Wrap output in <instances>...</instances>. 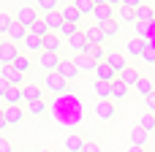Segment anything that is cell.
Returning <instances> with one entry per match:
<instances>
[{"label":"cell","instance_id":"obj_1","mask_svg":"<svg viewBox=\"0 0 155 152\" xmlns=\"http://www.w3.org/2000/svg\"><path fill=\"white\" fill-rule=\"evenodd\" d=\"M44 84H46V90H52L54 95H65L68 92V82L57 73V71H52V73H46V79H44Z\"/></svg>","mask_w":155,"mask_h":152},{"label":"cell","instance_id":"obj_2","mask_svg":"<svg viewBox=\"0 0 155 152\" xmlns=\"http://www.w3.org/2000/svg\"><path fill=\"white\" fill-rule=\"evenodd\" d=\"M93 16H95V22H98V24H106V22H112V19H114V8L109 5V0H98V5H95Z\"/></svg>","mask_w":155,"mask_h":152},{"label":"cell","instance_id":"obj_3","mask_svg":"<svg viewBox=\"0 0 155 152\" xmlns=\"http://www.w3.org/2000/svg\"><path fill=\"white\" fill-rule=\"evenodd\" d=\"M35 19H38V11H35L33 5H27V3H25V5H19V8H16V22H19V24H25L27 30L33 27V22H35Z\"/></svg>","mask_w":155,"mask_h":152},{"label":"cell","instance_id":"obj_4","mask_svg":"<svg viewBox=\"0 0 155 152\" xmlns=\"http://www.w3.org/2000/svg\"><path fill=\"white\" fill-rule=\"evenodd\" d=\"M19 57H22V54H19V49H16L11 41L0 44V63H3V65H14Z\"/></svg>","mask_w":155,"mask_h":152},{"label":"cell","instance_id":"obj_5","mask_svg":"<svg viewBox=\"0 0 155 152\" xmlns=\"http://www.w3.org/2000/svg\"><path fill=\"white\" fill-rule=\"evenodd\" d=\"M0 76H3L11 87H25V73H19L14 65H3V68H0Z\"/></svg>","mask_w":155,"mask_h":152},{"label":"cell","instance_id":"obj_6","mask_svg":"<svg viewBox=\"0 0 155 152\" xmlns=\"http://www.w3.org/2000/svg\"><path fill=\"white\" fill-rule=\"evenodd\" d=\"M68 46L76 52V54H90V49H93V44L87 41V35H84V30L79 33V35H74L71 41H68Z\"/></svg>","mask_w":155,"mask_h":152},{"label":"cell","instance_id":"obj_7","mask_svg":"<svg viewBox=\"0 0 155 152\" xmlns=\"http://www.w3.org/2000/svg\"><path fill=\"white\" fill-rule=\"evenodd\" d=\"M38 65H41L46 73H52V71H57V68H60V60H57V54H54V52H41V54H38Z\"/></svg>","mask_w":155,"mask_h":152},{"label":"cell","instance_id":"obj_8","mask_svg":"<svg viewBox=\"0 0 155 152\" xmlns=\"http://www.w3.org/2000/svg\"><path fill=\"white\" fill-rule=\"evenodd\" d=\"M60 14H63L65 24H79V19H82V11L76 8V3H65V5L60 8Z\"/></svg>","mask_w":155,"mask_h":152},{"label":"cell","instance_id":"obj_9","mask_svg":"<svg viewBox=\"0 0 155 152\" xmlns=\"http://www.w3.org/2000/svg\"><path fill=\"white\" fill-rule=\"evenodd\" d=\"M84 35H87V41H90L93 46H104V41H106L101 24H87V27H84Z\"/></svg>","mask_w":155,"mask_h":152},{"label":"cell","instance_id":"obj_10","mask_svg":"<svg viewBox=\"0 0 155 152\" xmlns=\"http://www.w3.org/2000/svg\"><path fill=\"white\" fill-rule=\"evenodd\" d=\"M114 79H120V76L112 71V65H109V63H101V65L95 68V82H106V84H112Z\"/></svg>","mask_w":155,"mask_h":152},{"label":"cell","instance_id":"obj_11","mask_svg":"<svg viewBox=\"0 0 155 152\" xmlns=\"http://www.w3.org/2000/svg\"><path fill=\"white\" fill-rule=\"evenodd\" d=\"M106 63L112 65V71H114L117 76H123V73L128 71V65H125V60H123V54H120V52H109V57H106Z\"/></svg>","mask_w":155,"mask_h":152},{"label":"cell","instance_id":"obj_12","mask_svg":"<svg viewBox=\"0 0 155 152\" xmlns=\"http://www.w3.org/2000/svg\"><path fill=\"white\" fill-rule=\"evenodd\" d=\"M22 95H25V103H27V106L44 101V90H38L35 84H25V87H22Z\"/></svg>","mask_w":155,"mask_h":152},{"label":"cell","instance_id":"obj_13","mask_svg":"<svg viewBox=\"0 0 155 152\" xmlns=\"http://www.w3.org/2000/svg\"><path fill=\"white\" fill-rule=\"evenodd\" d=\"M30 35V30L25 27V24H19V22H14V27L8 30V38H11V44H25V38Z\"/></svg>","mask_w":155,"mask_h":152},{"label":"cell","instance_id":"obj_14","mask_svg":"<svg viewBox=\"0 0 155 152\" xmlns=\"http://www.w3.org/2000/svg\"><path fill=\"white\" fill-rule=\"evenodd\" d=\"M95 117L98 120H112L114 117V103L112 101H98L95 103Z\"/></svg>","mask_w":155,"mask_h":152},{"label":"cell","instance_id":"obj_15","mask_svg":"<svg viewBox=\"0 0 155 152\" xmlns=\"http://www.w3.org/2000/svg\"><path fill=\"white\" fill-rule=\"evenodd\" d=\"M3 114H5V120H8V125H19V122L25 120V109H22V106H5Z\"/></svg>","mask_w":155,"mask_h":152},{"label":"cell","instance_id":"obj_16","mask_svg":"<svg viewBox=\"0 0 155 152\" xmlns=\"http://www.w3.org/2000/svg\"><path fill=\"white\" fill-rule=\"evenodd\" d=\"M147 141H150V133H147L144 128H139V125H136V128L131 131V147H142V150H144V147H147Z\"/></svg>","mask_w":155,"mask_h":152},{"label":"cell","instance_id":"obj_17","mask_svg":"<svg viewBox=\"0 0 155 152\" xmlns=\"http://www.w3.org/2000/svg\"><path fill=\"white\" fill-rule=\"evenodd\" d=\"M84 144H87V141H84L79 133H68V136H65V150L68 152H84Z\"/></svg>","mask_w":155,"mask_h":152},{"label":"cell","instance_id":"obj_18","mask_svg":"<svg viewBox=\"0 0 155 152\" xmlns=\"http://www.w3.org/2000/svg\"><path fill=\"white\" fill-rule=\"evenodd\" d=\"M22 46H25L30 54H41V52H44V38H38V35H33V33H30V35L25 38V44H22Z\"/></svg>","mask_w":155,"mask_h":152},{"label":"cell","instance_id":"obj_19","mask_svg":"<svg viewBox=\"0 0 155 152\" xmlns=\"http://www.w3.org/2000/svg\"><path fill=\"white\" fill-rule=\"evenodd\" d=\"M57 73L68 82V79H74L76 73H79V68H76V63L74 60H60V68H57Z\"/></svg>","mask_w":155,"mask_h":152},{"label":"cell","instance_id":"obj_20","mask_svg":"<svg viewBox=\"0 0 155 152\" xmlns=\"http://www.w3.org/2000/svg\"><path fill=\"white\" fill-rule=\"evenodd\" d=\"M128 92H131V87H128L123 79H114V82H112V101H125Z\"/></svg>","mask_w":155,"mask_h":152},{"label":"cell","instance_id":"obj_21","mask_svg":"<svg viewBox=\"0 0 155 152\" xmlns=\"http://www.w3.org/2000/svg\"><path fill=\"white\" fill-rule=\"evenodd\" d=\"M144 41H139V38H131V41H125V52L131 54V57H144Z\"/></svg>","mask_w":155,"mask_h":152},{"label":"cell","instance_id":"obj_22","mask_svg":"<svg viewBox=\"0 0 155 152\" xmlns=\"http://www.w3.org/2000/svg\"><path fill=\"white\" fill-rule=\"evenodd\" d=\"M153 16H155L153 5H147V3H142V5L136 8V22H144V24H153Z\"/></svg>","mask_w":155,"mask_h":152},{"label":"cell","instance_id":"obj_23","mask_svg":"<svg viewBox=\"0 0 155 152\" xmlns=\"http://www.w3.org/2000/svg\"><path fill=\"white\" fill-rule=\"evenodd\" d=\"M30 33H33V35H38V38H46V35H49L52 30H49V24H46V19H44V16H38V19L33 22V27H30Z\"/></svg>","mask_w":155,"mask_h":152},{"label":"cell","instance_id":"obj_24","mask_svg":"<svg viewBox=\"0 0 155 152\" xmlns=\"http://www.w3.org/2000/svg\"><path fill=\"white\" fill-rule=\"evenodd\" d=\"M93 92L98 95V101H112V84H106V82H95Z\"/></svg>","mask_w":155,"mask_h":152},{"label":"cell","instance_id":"obj_25","mask_svg":"<svg viewBox=\"0 0 155 152\" xmlns=\"http://www.w3.org/2000/svg\"><path fill=\"white\" fill-rule=\"evenodd\" d=\"M76 68H79V71H93V73H95L98 63H95L90 54H79V60H76Z\"/></svg>","mask_w":155,"mask_h":152},{"label":"cell","instance_id":"obj_26","mask_svg":"<svg viewBox=\"0 0 155 152\" xmlns=\"http://www.w3.org/2000/svg\"><path fill=\"white\" fill-rule=\"evenodd\" d=\"M57 49H60V35H57V33H49V35L44 38V52H54V54H57Z\"/></svg>","mask_w":155,"mask_h":152},{"label":"cell","instance_id":"obj_27","mask_svg":"<svg viewBox=\"0 0 155 152\" xmlns=\"http://www.w3.org/2000/svg\"><path fill=\"white\" fill-rule=\"evenodd\" d=\"M22 101H25L22 87H11V90H8V95H5V103H8V106H19Z\"/></svg>","mask_w":155,"mask_h":152},{"label":"cell","instance_id":"obj_28","mask_svg":"<svg viewBox=\"0 0 155 152\" xmlns=\"http://www.w3.org/2000/svg\"><path fill=\"white\" fill-rule=\"evenodd\" d=\"M134 90H136V92H139V95H142L144 101H147V98H150V95L155 92V87H153V82H150V79H142V82H139V84H136Z\"/></svg>","mask_w":155,"mask_h":152},{"label":"cell","instance_id":"obj_29","mask_svg":"<svg viewBox=\"0 0 155 152\" xmlns=\"http://www.w3.org/2000/svg\"><path fill=\"white\" fill-rule=\"evenodd\" d=\"M120 79H123V82H125L128 87H136V84L142 82V76H139V71H136V68H128V71H125V73H123Z\"/></svg>","mask_w":155,"mask_h":152},{"label":"cell","instance_id":"obj_30","mask_svg":"<svg viewBox=\"0 0 155 152\" xmlns=\"http://www.w3.org/2000/svg\"><path fill=\"white\" fill-rule=\"evenodd\" d=\"M139 128H144L147 133H153V131H155V114H150V112H144V114L139 117Z\"/></svg>","mask_w":155,"mask_h":152},{"label":"cell","instance_id":"obj_31","mask_svg":"<svg viewBox=\"0 0 155 152\" xmlns=\"http://www.w3.org/2000/svg\"><path fill=\"white\" fill-rule=\"evenodd\" d=\"M95 5H98V0H76V8H79L82 14H93Z\"/></svg>","mask_w":155,"mask_h":152},{"label":"cell","instance_id":"obj_32","mask_svg":"<svg viewBox=\"0 0 155 152\" xmlns=\"http://www.w3.org/2000/svg\"><path fill=\"white\" fill-rule=\"evenodd\" d=\"M117 14H120V22H136V11L134 8H125L123 3H120V11Z\"/></svg>","mask_w":155,"mask_h":152},{"label":"cell","instance_id":"obj_33","mask_svg":"<svg viewBox=\"0 0 155 152\" xmlns=\"http://www.w3.org/2000/svg\"><path fill=\"white\" fill-rule=\"evenodd\" d=\"M101 30H104V35H106V38H109V35H117V33H120V22H117V19H112V22L101 24Z\"/></svg>","mask_w":155,"mask_h":152},{"label":"cell","instance_id":"obj_34","mask_svg":"<svg viewBox=\"0 0 155 152\" xmlns=\"http://www.w3.org/2000/svg\"><path fill=\"white\" fill-rule=\"evenodd\" d=\"M35 5H38V8L44 11V16H46V14H54V11H60V8L54 5V0H38Z\"/></svg>","mask_w":155,"mask_h":152},{"label":"cell","instance_id":"obj_35","mask_svg":"<svg viewBox=\"0 0 155 152\" xmlns=\"http://www.w3.org/2000/svg\"><path fill=\"white\" fill-rule=\"evenodd\" d=\"M79 33H82V30H79V24H63V30H60V35H63V38H68V41H71L74 35H79Z\"/></svg>","mask_w":155,"mask_h":152},{"label":"cell","instance_id":"obj_36","mask_svg":"<svg viewBox=\"0 0 155 152\" xmlns=\"http://www.w3.org/2000/svg\"><path fill=\"white\" fill-rule=\"evenodd\" d=\"M153 24H155V22H153ZM147 35H150V24H144V22H136V38L147 44Z\"/></svg>","mask_w":155,"mask_h":152},{"label":"cell","instance_id":"obj_37","mask_svg":"<svg viewBox=\"0 0 155 152\" xmlns=\"http://www.w3.org/2000/svg\"><path fill=\"white\" fill-rule=\"evenodd\" d=\"M14 68H16L19 73H27V71L33 68V63H30V57H19V60L14 63Z\"/></svg>","mask_w":155,"mask_h":152},{"label":"cell","instance_id":"obj_38","mask_svg":"<svg viewBox=\"0 0 155 152\" xmlns=\"http://www.w3.org/2000/svg\"><path fill=\"white\" fill-rule=\"evenodd\" d=\"M44 112H46V103H44V101H38V103H30V106H27V114H33V117H41Z\"/></svg>","mask_w":155,"mask_h":152},{"label":"cell","instance_id":"obj_39","mask_svg":"<svg viewBox=\"0 0 155 152\" xmlns=\"http://www.w3.org/2000/svg\"><path fill=\"white\" fill-rule=\"evenodd\" d=\"M14 22H16V19H11L8 14H0V33H5V35H8V30L14 27Z\"/></svg>","mask_w":155,"mask_h":152},{"label":"cell","instance_id":"obj_40","mask_svg":"<svg viewBox=\"0 0 155 152\" xmlns=\"http://www.w3.org/2000/svg\"><path fill=\"white\" fill-rule=\"evenodd\" d=\"M144 63H150V65L155 63V46L150 41H147V46H144Z\"/></svg>","mask_w":155,"mask_h":152},{"label":"cell","instance_id":"obj_41","mask_svg":"<svg viewBox=\"0 0 155 152\" xmlns=\"http://www.w3.org/2000/svg\"><path fill=\"white\" fill-rule=\"evenodd\" d=\"M8 90H11V84H8V82L0 76V98H5V95H8Z\"/></svg>","mask_w":155,"mask_h":152},{"label":"cell","instance_id":"obj_42","mask_svg":"<svg viewBox=\"0 0 155 152\" xmlns=\"http://www.w3.org/2000/svg\"><path fill=\"white\" fill-rule=\"evenodd\" d=\"M0 152H14L11 150V141H8L5 136H0Z\"/></svg>","mask_w":155,"mask_h":152},{"label":"cell","instance_id":"obj_43","mask_svg":"<svg viewBox=\"0 0 155 152\" xmlns=\"http://www.w3.org/2000/svg\"><path fill=\"white\" fill-rule=\"evenodd\" d=\"M84 152H101V147H98L95 141H87V144H84Z\"/></svg>","mask_w":155,"mask_h":152},{"label":"cell","instance_id":"obj_44","mask_svg":"<svg viewBox=\"0 0 155 152\" xmlns=\"http://www.w3.org/2000/svg\"><path fill=\"white\" fill-rule=\"evenodd\" d=\"M147 109H150V112H155V92L147 98Z\"/></svg>","mask_w":155,"mask_h":152},{"label":"cell","instance_id":"obj_45","mask_svg":"<svg viewBox=\"0 0 155 152\" xmlns=\"http://www.w3.org/2000/svg\"><path fill=\"white\" fill-rule=\"evenodd\" d=\"M5 128H8V120H5V114L0 112V131H5Z\"/></svg>","mask_w":155,"mask_h":152},{"label":"cell","instance_id":"obj_46","mask_svg":"<svg viewBox=\"0 0 155 152\" xmlns=\"http://www.w3.org/2000/svg\"><path fill=\"white\" fill-rule=\"evenodd\" d=\"M128 152H144V150H142V147H131Z\"/></svg>","mask_w":155,"mask_h":152},{"label":"cell","instance_id":"obj_47","mask_svg":"<svg viewBox=\"0 0 155 152\" xmlns=\"http://www.w3.org/2000/svg\"><path fill=\"white\" fill-rule=\"evenodd\" d=\"M153 11H155V3H153Z\"/></svg>","mask_w":155,"mask_h":152},{"label":"cell","instance_id":"obj_48","mask_svg":"<svg viewBox=\"0 0 155 152\" xmlns=\"http://www.w3.org/2000/svg\"><path fill=\"white\" fill-rule=\"evenodd\" d=\"M41 152H49V150H41Z\"/></svg>","mask_w":155,"mask_h":152}]
</instances>
